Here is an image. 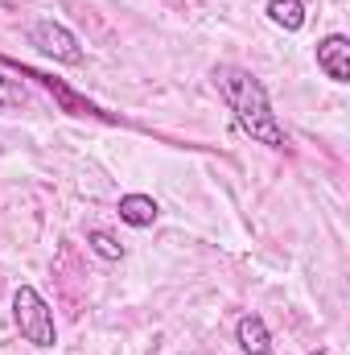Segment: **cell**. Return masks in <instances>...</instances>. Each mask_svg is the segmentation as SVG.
<instances>
[{
	"mask_svg": "<svg viewBox=\"0 0 350 355\" xmlns=\"http://www.w3.org/2000/svg\"><path fill=\"white\" fill-rule=\"evenodd\" d=\"M235 343L243 355H272V335H268V322L260 314H243L235 322Z\"/></svg>",
	"mask_w": 350,
	"mask_h": 355,
	"instance_id": "obj_6",
	"label": "cell"
},
{
	"mask_svg": "<svg viewBox=\"0 0 350 355\" xmlns=\"http://www.w3.org/2000/svg\"><path fill=\"white\" fill-rule=\"evenodd\" d=\"M268 21L284 33L305 29V4L301 0H268Z\"/></svg>",
	"mask_w": 350,
	"mask_h": 355,
	"instance_id": "obj_8",
	"label": "cell"
},
{
	"mask_svg": "<svg viewBox=\"0 0 350 355\" xmlns=\"http://www.w3.org/2000/svg\"><path fill=\"white\" fill-rule=\"evenodd\" d=\"M116 211H120V219H124L128 227H153L157 215H161V207H157L153 194H124Z\"/></svg>",
	"mask_w": 350,
	"mask_h": 355,
	"instance_id": "obj_7",
	"label": "cell"
},
{
	"mask_svg": "<svg viewBox=\"0 0 350 355\" xmlns=\"http://www.w3.org/2000/svg\"><path fill=\"white\" fill-rule=\"evenodd\" d=\"M4 67H12V71H21L25 79H33V83H42V87L50 91L58 103H62V112H71V116H99V120H107V124H116V116L111 112H103V107H95L91 99L83 95H75V91L66 87L62 79H54V75H46V71H33V67H25V62H17V58H4Z\"/></svg>",
	"mask_w": 350,
	"mask_h": 355,
	"instance_id": "obj_4",
	"label": "cell"
},
{
	"mask_svg": "<svg viewBox=\"0 0 350 355\" xmlns=\"http://www.w3.org/2000/svg\"><path fill=\"white\" fill-rule=\"evenodd\" d=\"M12 322H17L21 339L33 343V347H42V352L58 343L54 310L46 306V297H42L33 285H17V293H12Z\"/></svg>",
	"mask_w": 350,
	"mask_h": 355,
	"instance_id": "obj_2",
	"label": "cell"
},
{
	"mask_svg": "<svg viewBox=\"0 0 350 355\" xmlns=\"http://www.w3.org/2000/svg\"><path fill=\"white\" fill-rule=\"evenodd\" d=\"M29 46L33 50H42L46 58H54V62H66V67H83V46H79V37L62 25V21H50V17H42V21H33L29 25Z\"/></svg>",
	"mask_w": 350,
	"mask_h": 355,
	"instance_id": "obj_3",
	"label": "cell"
},
{
	"mask_svg": "<svg viewBox=\"0 0 350 355\" xmlns=\"http://www.w3.org/2000/svg\"><path fill=\"white\" fill-rule=\"evenodd\" d=\"M317 71L330 83H350V42L342 33H326L317 42Z\"/></svg>",
	"mask_w": 350,
	"mask_h": 355,
	"instance_id": "obj_5",
	"label": "cell"
},
{
	"mask_svg": "<svg viewBox=\"0 0 350 355\" xmlns=\"http://www.w3.org/2000/svg\"><path fill=\"white\" fill-rule=\"evenodd\" d=\"M210 83L219 91V99L227 103V112L235 116V124H239L256 145H268V149H284V145H288L284 124H280L276 112H272L268 87H264L248 67L219 62V67H210Z\"/></svg>",
	"mask_w": 350,
	"mask_h": 355,
	"instance_id": "obj_1",
	"label": "cell"
},
{
	"mask_svg": "<svg viewBox=\"0 0 350 355\" xmlns=\"http://www.w3.org/2000/svg\"><path fill=\"white\" fill-rule=\"evenodd\" d=\"M309 355H330V352H322V347H317V352H309Z\"/></svg>",
	"mask_w": 350,
	"mask_h": 355,
	"instance_id": "obj_11",
	"label": "cell"
},
{
	"mask_svg": "<svg viewBox=\"0 0 350 355\" xmlns=\"http://www.w3.org/2000/svg\"><path fill=\"white\" fill-rule=\"evenodd\" d=\"M87 244H91V252L103 257V261H124V244L111 232H103V227H87Z\"/></svg>",
	"mask_w": 350,
	"mask_h": 355,
	"instance_id": "obj_9",
	"label": "cell"
},
{
	"mask_svg": "<svg viewBox=\"0 0 350 355\" xmlns=\"http://www.w3.org/2000/svg\"><path fill=\"white\" fill-rule=\"evenodd\" d=\"M25 103H29V91L21 87L17 79L0 75V107H25Z\"/></svg>",
	"mask_w": 350,
	"mask_h": 355,
	"instance_id": "obj_10",
	"label": "cell"
}]
</instances>
